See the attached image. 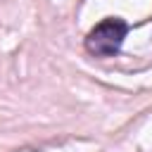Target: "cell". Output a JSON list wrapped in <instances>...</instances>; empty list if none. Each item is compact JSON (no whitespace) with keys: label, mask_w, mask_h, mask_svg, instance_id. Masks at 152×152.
<instances>
[{"label":"cell","mask_w":152,"mask_h":152,"mask_svg":"<svg viewBox=\"0 0 152 152\" xmlns=\"http://www.w3.org/2000/svg\"><path fill=\"white\" fill-rule=\"evenodd\" d=\"M126 36L128 24L119 17H107L86 36V50L95 57H114L121 50Z\"/></svg>","instance_id":"cell-1"}]
</instances>
